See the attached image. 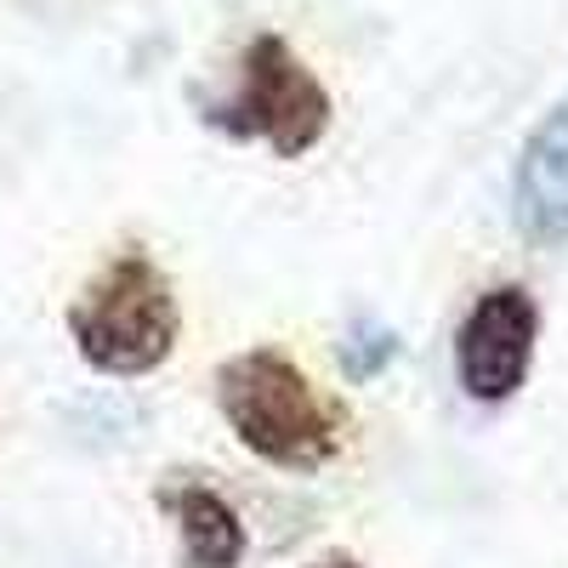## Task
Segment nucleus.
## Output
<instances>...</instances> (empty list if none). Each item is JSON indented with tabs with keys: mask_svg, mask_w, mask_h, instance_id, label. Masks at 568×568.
Masks as SVG:
<instances>
[{
	"mask_svg": "<svg viewBox=\"0 0 568 568\" xmlns=\"http://www.w3.org/2000/svg\"><path fill=\"white\" fill-rule=\"evenodd\" d=\"M211 398H216V415L233 433V444L251 460H262L273 471H296V478L324 471L353 438L342 398H329L273 342H256V347H240L233 358H222Z\"/></svg>",
	"mask_w": 568,
	"mask_h": 568,
	"instance_id": "f257e3e1",
	"label": "nucleus"
},
{
	"mask_svg": "<svg viewBox=\"0 0 568 568\" xmlns=\"http://www.w3.org/2000/svg\"><path fill=\"white\" fill-rule=\"evenodd\" d=\"M63 324L85 369L109 382H136L171 364V353L182 347V296L149 251L125 245L80 284Z\"/></svg>",
	"mask_w": 568,
	"mask_h": 568,
	"instance_id": "f03ea898",
	"label": "nucleus"
},
{
	"mask_svg": "<svg viewBox=\"0 0 568 568\" xmlns=\"http://www.w3.org/2000/svg\"><path fill=\"white\" fill-rule=\"evenodd\" d=\"M336 103H329L324 80L296 58V45L262 29L240 52V80L222 103L205 109V125H216L233 142H262L278 160H302L329 136Z\"/></svg>",
	"mask_w": 568,
	"mask_h": 568,
	"instance_id": "7ed1b4c3",
	"label": "nucleus"
},
{
	"mask_svg": "<svg viewBox=\"0 0 568 568\" xmlns=\"http://www.w3.org/2000/svg\"><path fill=\"white\" fill-rule=\"evenodd\" d=\"M540 353V302L529 284H489L455 324V387L466 404L500 409L529 387Z\"/></svg>",
	"mask_w": 568,
	"mask_h": 568,
	"instance_id": "20e7f679",
	"label": "nucleus"
},
{
	"mask_svg": "<svg viewBox=\"0 0 568 568\" xmlns=\"http://www.w3.org/2000/svg\"><path fill=\"white\" fill-rule=\"evenodd\" d=\"M511 233L535 251L568 245V91L535 120L511 165Z\"/></svg>",
	"mask_w": 568,
	"mask_h": 568,
	"instance_id": "39448f33",
	"label": "nucleus"
},
{
	"mask_svg": "<svg viewBox=\"0 0 568 568\" xmlns=\"http://www.w3.org/2000/svg\"><path fill=\"white\" fill-rule=\"evenodd\" d=\"M154 500L176 524L182 568H245L251 529H245L240 506H233L216 484H165Z\"/></svg>",
	"mask_w": 568,
	"mask_h": 568,
	"instance_id": "423d86ee",
	"label": "nucleus"
},
{
	"mask_svg": "<svg viewBox=\"0 0 568 568\" xmlns=\"http://www.w3.org/2000/svg\"><path fill=\"white\" fill-rule=\"evenodd\" d=\"M336 358H342V375H347L353 387H369L375 375H382V369L398 358V329L375 324V318H358V324H347V336H342Z\"/></svg>",
	"mask_w": 568,
	"mask_h": 568,
	"instance_id": "0eeeda50",
	"label": "nucleus"
},
{
	"mask_svg": "<svg viewBox=\"0 0 568 568\" xmlns=\"http://www.w3.org/2000/svg\"><path fill=\"white\" fill-rule=\"evenodd\" d=\"M302 568H364V562L347 557V551H329V557H313V562H302Z\"/></svg>",
	"mask_w": 568,
	"mask_h": 568,
	"instance_id": "6e6552de",
	"label": "nucleus"
}]
</instances>
